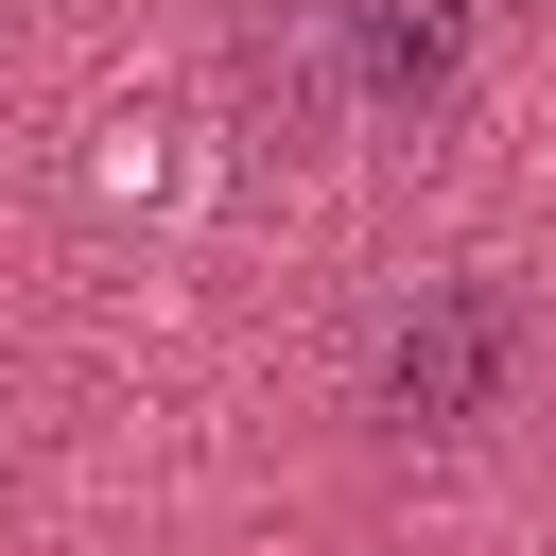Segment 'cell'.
<instances>
[{
  "instance_id": "7a4b0ae2",
  "label": "cell",
  "mask_w": 556,
  "mask_h": 556,
  "mask_svg": "<svg viewBox=\"0 0 556 556\" xmlns=\"http://www.w3.org/2000/svg\"><path fill=\"white\" fill-rule=\"evenodd\" d=\"M452 70H469V0H365L348 17V87L365 104H434Z\"/></svg>"
},
{
  "instance_id": "6da1fadb",
  "label": "cell",
  "mask_w": 556,
  "mask_h": 556,
  "mask_svg": "<svg viewBox=\"0 0 556 556\" xmlns=\"http://www.w3.org/2000/svg\"><path fill=\"white\" fill-rule=\"evenodd\" d=\"M365 382H382L400 434H469V417L521 382V295H504V278H417V295L382 313V365H365Z\"/></svg>"
}]
</instances>
